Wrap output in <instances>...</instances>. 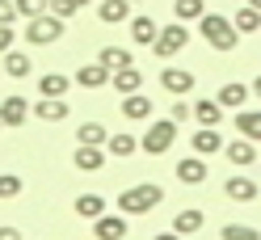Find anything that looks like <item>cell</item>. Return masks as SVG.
I'll return each mask as SVG.
<instances>
[{
    "mask_svg": "<svg viewBox=\"0 0 261 240\" xmlns=\"http://www.w3.org/2000/svg\"><path fill=\"white\" fill-rule=\"evenodd\" d=\"M97 63H106L110 72H118V68H130L135 59H130V51H126V46H101V55H97Z\"/></svg>",
    "mask_w": 261,
    "mask_h": 240,
    "instance_id": "28",
    "label": "cell"
},
{
    "mask_svg": "<svg viewBox=\"0 0 261 240\" xmlns=\"http://www.w3.org/2000/svg\"><path fill=\"white\" fill-rule=\"evenodd\" d=\"M249 5H253V9H261V0H249Z\"/></svg>",
    "mask_w": 261,
    "mask_h": 240,
    "instance_id": "42",
    "label": "cell"
},
{
    "mask_svg": "<svg viewBox=\"0 0 261 240\" xmlns=\"http://www.w3.org/2000/svg\"><path fill=\"white\" fill-rule=\"evenodd\" d=\"M194 122H198V126H219L223 122V105L215 97H198V101H194Z\"/></svg>",
    "mask_w": 261,
    "mask_h": 240,
    "instance_id": "19",
    "label": "cell"
},
{
    "mask_svg": "<svg viewBox=\"0 0 261 240\" xmlns=\"http://www.w3.org/2000/svg\"><path fill=\"white\" fill-rule=\"evenodd\" d=\"M110 85L118 89L122 97H126V93H143V72L135 68V63H130V68H118V72L110 76Z\"/></svg>",
    "mask_w": 261,
    "mask_h": 240,
    "instance_id": "16",
    "label": "cell"
},
{
    "mask_svg": "<svg viewBox=\"0 0 261 240\" xmlns=\"http://www.w3.org/2000/svg\"><path fill=\"white\" fill-rule=\"evenodd\" d=\"M219 240H261V232L253 228V223H223Z\"/></svg>",
    "mask_w": 261,
    "mask_h": 240,
    "instance_id": "32",
    "label": "cell"
},
{
    "mask_svg": "<svg viewBox=\"0 0 261 240\" xmlns=\"http://www.w3.org/2000/svg\"><path fill=\"white\" fill-rule=\"evenodd\" d=\"M93 236L97 240H122L126 236V215L122 211H106L93 219Z\"/></svg>",
    "mask_w": 261,
    "mask_h": 240,
    "instance_id": "7",
    "label": "cell"
},
{
    "mask_svg": "<svg viewBox=\"0 0 261 240\" xmlns=\"http://www.w3.org/2000/svg\"><path fill=\"white\" fill-rule=\"evenodd\" d=\"M202 0H173V17L177 21H202Z\"/></svg>",
    "mask_w": 261,
    "mask_h": 240,
    "instance_id": "31",
    "label": "cell"
},
{
    "mask_svg": "<svg viewBox=\"0 0 261 240\" xmlns=\"http://www.w3.org/2000/svg\"><path fill=\"white\" fill-rule=\"evenodd\" d=\"M152 240H186V236H181V232H173V228H169V232H156Z\"/></svg>",
    "mask_w": 261,
    "mask_h": 240,
    "instance_id": "40",
    "label": "cell"
},
{
    "mask_svg": "<svg viewBox=\"0 0 261 240\" xmlns=\"http://www.w3.org/2000/svg\"><path fill=\"white\" fill-rule=\"evenodd\" d=\"M106 139H110L106 122H80L76 126V143H101V148H106Z\"/></svg>",
    "mask_w": 261,
    "mask_h": 240,
    "instance_id": "30",
    "label": "cell"
},
{
    "mask_svg": "<svg viewBox=\"0 0 261 240\" xmlns=\"http://www.w3.org/2000/svg\"><path fill=\"white\" fill-rule=\"evenodd\" d=\"M13 42H17L13 25H0V55H5V51H13Z\"/></svg>",
    "mask_w": 261,
    "mask_h": 240,
    "instance_id": "38",
    "label": "cell"
},
{
    "mask_svg": "<svg viewBox=\"0 0 261 240\" xmlns=\"http://www.w3.org/2000/svg\"><path fill=\"white\" fill-rule=\"evenodd\" d=\"M202 223H206V211H198V206H186V211L173 215V232L194 236V232H202Z\"/></svg>",
    "mask_w": 261,
    "mask_h": 240,
    "instance_id": "17",
    "label": "cell"
},
{
    "mask_svg": "<svg viewBox=\"0 0 261 240\" xmlns=\"http://www.w3.org/2000/svg\"><path fill=\"white\" fill-rule=\"evenodd\" d=\"M206 177H211V173H206V156L194 152L186 160H177V181H181V185H202Z\"/></svg>",
    "mask_w": 261,
    "mask_h": 240,
    "instance_id": "9",
    "label": "cell"
},
{
    "mask_svg": "<svg viewBox=\"0 0 261 240\" xmlns=\"http://www.w3.org/2000/svg\"><path fill=\"white\" fill-rule=\"evenodd\" d=\"M160 85H165V93H169V97H186V93L194 89V72L165 63V72H160Z\"/></svg>",
    "mask_w": 261,
    "mask_h": 240,
    "instance_id": "8",
    "label": "cell"
},
{
    "mask_svg": "<svg viewBox=\"0 0 261 240\" xmlns=\"http://www.w3.org/2000/svg\"><path fill=\"white\" fill-rule=\"evenodd\" d=\"M30 110H34V105H30L25 97H17V93H13V97L0 101V122H5V126H21V122L30 118Z\"/></svg>",
    "mask_w": 261,
    "mask_h": 240,
    "instance_id": "13",
    "label": "cell"
},
{
    "mask_svg": "<svg viewBox=\"0 0 261 240\" xmlns=\"http://www.w3.org/2000/svg\"><path fill=\"white\" fill-rule=\"evenodd\" d=\"M223 156L232 160V169H249V165H257V148H253V139H236V143H223Z\"/></svg>",
    "mask_w": 261,
    "mask_h": 240,
    "instance_id": "12",
    "label": "cell"
},
{
    "mask_svg": "<svg viewBox=\"0 0 261 240\" xmlns=\"http://www.w3.org/2000/svg\"><path fill=\"white\" fill-rule=\"evenodd\" d=\"M0 126H5V122H0Z\"/></svg>",
    "mask_w": 261,
    "mask_h": 240,
    "instance_id": "44",
    "label": "cell"
},
{
    "mask_svg": "<svg viewBox=\"0 0 261 240\" xmlns=\"http://www.w3.org/2000/svg\"><path fill=\"white\" fill-rule=\"evenodd\" d=\"M72 211H76L80 219H89V223H93L97 215H106L110 206H106V198H101V194H76V202H72Z\"/></svg>",
    "mask_w": 261,
    "mask_h": 240,
    "instance_id": "22",
    "label": "cell"
},
{
    "mask_svg": "<svg viewBox=\"0 0 261 240\" xmlns=\"http://www.w3.org/2000/svg\"><path fill=\"white\" fill-rule=\"evenodd\" d=\"M80 5H85V0H51V13L68 21V17H76V9H80Z\"/></svg>",
    "mask_w": 261,
    "mask_h": 240,
    "instance_id": "36",
    "label": "cell"
},
{
    "mask_svg": "<svg viewBox=\"0 0 261 240\" xmlns=\"http://www.w3.org/2000/svg\"><path fill=\"white\" fill-rule=\"evenodd\" d=\"M253 93H257V97H261V76H257V80H253Z\"/></svg>",
    "mask_w": 261,
    "mask_h": 240,
    "instance_id": "41",
    "label": "cell"
},
{
    "mask_svg": "<svg viewBox=\"0 0 261 240\" xmlns=\"http://www.w3.org/2000/svg\"><path fill=\"white\" fill-rule=\"evenodd\" d=\"M169 118H173L177 126H181L186 118H194V105H190L186 97H173V105H169Z\"/></svg>",
    "mask_w": 261,
    "mask_h": 240,
    "instance_id": "35",
    "label": "cell"
},
{
    "mask_svg": "<svg viewBox=\"0 0 261 240\" xmlns=\"http://www.w3.org/2000/svg\"><path fill=\"white\" fill-rule=\"evenodd\" d=\"M106 148L101 143H76V152H72V165L80 169V173H101L106 169Z\"/></svg>",
    "mask_w": 261,
    "mask_h": 240,
    "instance_id": "6",
    "label": "cell"
},
{
    "mask_svg": "<svg viewBox=\"0 0 261 240\" xmlns=\"http://www.w3.org/2000/svg\"><path fill=\"white\" fill-rule=\"evenodd\" d=\"M0 240H25V236H21V228H13V223H5V228H0Z\"/></svg>",
    "mask_w": 261,
    "mask_h": 240,
    "instance_id": "39",
    "label": "cell"
},
{
    "mask_svg": "<svg viewBox=\"0 0 261 240\" xmlns=\"http://www.w3.org/2000/svg\"><path fill=\"white\" fill-rule=\"evenodd\" d=\"M34 118H42V122H63V118H68V97H38V101H34Z\"/></svg>",
    "mask_w": 261,
    "mask_h": 240,
    "instance_id": "14",
    "label": "cell"
},
{
    "mask_svg": "<svg viewBox=\"0 0 261 240\" xmlns=\"http://www.w3.org/2000/svg\"><path fill=\"white\" fill-rule=\"evenodd\" d=\"M68 89H72V76H59V72L38 76V97H68Z\"/></svg>",
    "mask_w": 261,
    "mask_h": 240,
    "instance_id": "24",
    "label": "cell"
},
{
    "mask_svg": "<svg viewBox=\"0 0 261 240\" xmlns=\"http://www.w3.org/2000/svg\"><path fill=\"white\" fill-rule=\"evenodd\" d=\"M173 143H177V122L173 118H160V122L148 126V135L139 139V148L148 152V156H169Z\"/></svg>",
    "mask_w": 261,
    "mask_h": 240,
    "instance_id": "5",
    "label": "cell"
},
{
    "mask_svg": "<svg viewBox=\"0 0 261 240\" xmlns=\"http://www.w3.org/2000/svg\"><path fill=\"white\" fill-rule=\"evenodd\" d=\"M126 25H130V42H139V46H152L156 34H160V25L152 17H143V13H139V17H130Z\"/></svg>",
    "mask_w": 261,
    "mask_h": 240,
    "instance_id": "21",
    "label": "cell"
},
{
    "mask_svg": "<svg viewBox=\"0 0 261 240\" xmlns=\"http://www.w3.org/2000/svg\"><path fill=\"white\" fill-rule=\"evenodd\" d=\"M223 194L232 198V202H253L257 198V181L253 177H227L223 181Z\"/></svg>",
    "mask_w": 261,
    "mask_h": 240,
    "instance_id": "23",
    "label": "cell"
},
{
    "mask_svg": "<svg viewBox=\"0 0 261 240\" xmlns=\"http://www.w3.org/2000/svg\"><path fill=\"white\" fill-rule=\"evenodd\" d=\"M198 30H202V42H211L215 51H232V46L240 42V30L227 21V17H219V13H202Z\"/></svg>",
    "mask_w": 261,
    "mask_h": 240,
    "instance_id": "2",
    "label": "cell"
},
{
    "mask_svg": "<svg viewBox=\"0 0 261 240\" xmlns=\"http://www.w3.org/2000/svg\"><path fill=\"white\" fill-rule=\"evenodd\" d=\"M236 131L244 139L261 143V110H240V114H236Z\"/></svg>",
    "mask_w": 261,
    "mask_h": 240,
    "instance_id": "27",
    "label": "cell"
},
{
    "mask_svg": "<svg viewBox=\"0 0 261 240\" xmlns=\"http://www.w3.org/2000/svg\"><path fill=\"white\" fill-rule=\"evenodd\" d=\"M190 148L198 152V156H215V152H223V139H219L215 126H198L194 139H190Z\"/></svg>",
    "mask_w": 261,
    "mask_h": 240,
    "instance_id": "15",
    "label": "cell"
},
{
    "mask_svg": "<svg viewBox=\"0 0 261 240\" xmlns=\"http://www.w3.org/2000/svg\"><path fill=\"white\" fill-rule=\"evenodd\" d=\"M97 17H101L106 25L130 21V0H101V5H97Z\"/></svg>",
    "mask_w": 261,
    "mask_h": 240,
    "instance_id": "20",
    "label": "cell"
},
{
    "mask_svg": "<svg viewBox=\"0 0 261 240\" xmlns=\"http://www.w3.org/2000/svg\"><path fill=\"white\" fill-rule=\"evenodd\" d=\"M0 76H5V72H0Z\"/></svg>",
    "mask_w": 261,
    "mask_h": 240,
    "instance_id": "45",
    "label": "cell"
},
{
    "mask_svg": "<svg viewBox=\"0 0 261 240\" xmlns=\"http://www.w3.org/2000/svg\"><path fill=\"white\" fill-rule=\"evenodd\" d=\"M17 5V13L30 21V17H38V13H51V0H13Z\"/></svg>",
    "mask_w": 261,
    "mask_h": 240,
    "instance_id": "34",
    "label": "cell"
},
{
    "mask_svg": "<svg viewBox=\"0 0 261 240\" xmlns=\"http://www.w3.org/2000/svg\"><path fill=\"white\" fill-rule=\"evenodd\" d=\"M21 190H25V181L17 177V173H0V202L21 198Z\"/></svg>",
    "mask_w": 261,
    "mask_h": 240,
    "instance_id": "33",
    "label": "cell"
},
{
    "mask_svg": "<svg viewBox=\"0 0 261 240\" xmlns=\"http://www.w3.org/2000/svg\"><path fill=\"white\" fill-rule=\"evenodd\" d=\"M130 5H143V0H130Z\"/></svg>",
    "mask_w": 261,
    "mask_h": 240,
    "instance_id": "43",
    "label": "cell"
},
{
    "mask_svg": "<svg viewBox=\"0 0 261 240\" xmlns=\"http://www.w3.org/2000/svg\"><path fill=\"white\" fill-rule=\"evenodd\" d=\"M232 25L240 30V34H257V30H261V9H253V5H244V9H236V17H232Z\"/></svg>",
    "mask_w": 261,
    "mask_h": 240,
    "instance_id": "29",
    "label": "cell"
},
{
    "mask_svg": "<svg viewBox=\"0 0 261 240\" xmlns=\"http://www.w3.org/2000/svg\"><path fill=\"white\" fill-rule=\"evenodd\" d=\"M135 148H139V139L130 135V131H118V135H110V139H106V152H110V156H118V160L135 156Z\"/></svg>",
    "mask_w": 261,
    "mask_h": 240,
    "instance_id": "26",
    "label": "cell"
},
{
    "mask_svg": "<svg viewBox=\"0 0 261 240\" xmlns=\"http://www.w3.org/2000/svg\"><path fill=\"white\" fill-rule=\"evenodd\" d=\"M118 114H122L126 122H148V118H152V101L143 97V93H126L122 105H118Z\"/></svg>",
    "mask_w": 261,
    "mask_h": 240,
    "instance_id": "11",
    "label": "cell"
},
{
    "mask_svg": "<svg viewBox=\"0 0 261 240\" xmlns=\"http://www.w3.org/2000/svg\"><path fill=\"white\" fill-rule=\"evenodd\" d=\"M30 68H34V63H30V55H25V51H5V55H0V72L13 76V80H25V76H30Z\"/></svg>",
    "mask_w": 261,
    "mask_h": 240,
    "instance_id": "18",
    "label": "cell"
},
{
    "mask_svg": "<svg viewBox=\"0 0 261 240\" xmlns=\"http://www.w3.org/2000/svg\"><path fill=\"white\" fill-rule=\"evenodd\" d=\"M160 202H165V190H160L156 181H139V185H130V190H122V194H118V211L130 219V215L156 211Z\"/></svg>",
    "mask_w": 261,
    "mask_h": 240,
    "instance_id": "1",
    "label": "cell"
},
{
    "mask_svg": "<svg viewBox=\"0 0 261 240\" xmlns=\"http://www.w3.org/2000/svg\"><path fill=\"white\" fill-rule=\"evenodd\" d=\"M63 38V17H55V13H38V17L25 21V42L34 46H55Z\"/></svg>",
    "mask_w": 261,
    "mask_h": 240,
    "instance_id": "3",
    "label": "cell"
},
{
    "mask_svg": "<svg viewBox=\"0 0 261 240\" xmlns=\"http://www.w3.org/2000/svg\"><path fill=\"white\" fill-rule=\"evenodd\" d=\"M186 42H190V30H186V21H173V25H165L156 34V42H152V55L160 59V63H169L173 55H181L186 51Z\"/></svg>",
    "mask_w": 261,
    "mask_h": 240,
    "instance_id": "4",
    "label": "cell"
},
{
    "mask_svg": "<svg viewBox=\"0 0 261 240\" xmlns=\"http://www.w3.org/2000/svg\"><path fill=\"white\" fill-rule=\"evenodd\" d=\"M17 17H21V13H17V5H13V0H0V25H13Z\"/></svg>",
    "mask_w": 261,
    "mask_h": 240,
    "instance_id": "37",
    "label": "cell"
},
{
    "mask_svg": "<svg viewBox=\"0 0 261 240\" xmlns=\"http://www.w3.org/2000/svg\"><path fill=\"white\" fill-rule=\"evenodd\" d=\"M110 76H114V72L106 68V63H97V59H93V63H85V68H76L72 80H76L80 89H89V93H93V89H106V85H110Z\"/></svg>",
    "mask_w": 261,
    "mask_h": 240,
    "instance_id": "10",
    "label": "cell"
},
{
    "mask_svg": "<svg viewBox=\"0 0 261 240\" xmlns=\"http://www.w3.org/2000/svg\"><path fill=\"white\" fill-rule=\"evenodd\" d=\"M215 101H219L223 110H240L244 101H249V89H244L240 80H227V85L219 89V97H215Z\"/></svg>",
    "mask_w": 261,
    "mask_h": 240,
    "instance_id": "25",
    "label": "cell"
}]
</instances>
